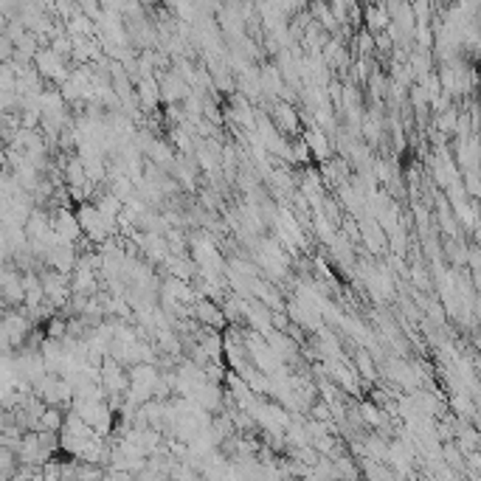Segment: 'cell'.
Masks as SVG:
<instances>
[{"label": "cell", "instance_id": "6da1fadb", "mask_svg": "<svg viewBox=\"0 0 481 481\" xmlns=\"http://www.w3.org/2000/svg\"><path fill=\"white\" fill-rule=\"evenodd\" d=\"M74 214H77V223H79L82 234H85L90 242H104V239H107L110 226H107L104 217L93 209V203H82L79 212H74Z\"/></svg>", "mask_w": 481, "mask_h": 481}, {"label": "cell", "instance_id": "7a4b0ae2", "mask_svg": "<svg viewBox=\"0 0 481 481\" xmlns=\"http://www.w3.org/2000/svg\"><path fill=\"white\" fill-rule=\"evenodd\" d=\"M191 318H197L205 329H223L226 326V313L220 310V304L205 301V299L191 307Z\"/></svg>", "mask_w": 481, "mask_h": 481}, {"label": "cell", "instance_id": "3957f363", "mask_svg": "<svg viewBox=\"0 0 481 481\" xmlns=\"http://www.w3.org/2000/svg\"><path fill=\"white\" fill-rule=\"evenodd\" d=\"M276 124L285 127V129H296V127H299V116L293 113L290 104H279V107H276Z\"/></svg>", "mask_w": 481, "mask_h": 481}, {"label": "cell", "instance_id": "277c9868", "mask_svg": "<svg viewBox=\"0 0 481 481\" xmlns=\"http://www.w3.org/2000/svg\"><path fill=\"white\" fill-rule=\"evenodd\" d=\"M366 478L369 481H394V475L388 473V467H383L380 462H366Z\"/></svg>", "mask_w": 481, "mask_h": 481}, {"label": "cell", "instance_id": "5b68a950", "mask_svg": "<svg viewBox=\"0 0 481 481\" xmlns=\"http://www.w3.org/2000/svg\"><path fill=\"white\" fill-rule=\"evenodd\" d=\"M358 361H361V369H363V374H366V377H374V372H372V358H369L366 352H361V355H358Z\"/></svg>", "mask_w": 481, "mask_h": 481}]
</instances>
